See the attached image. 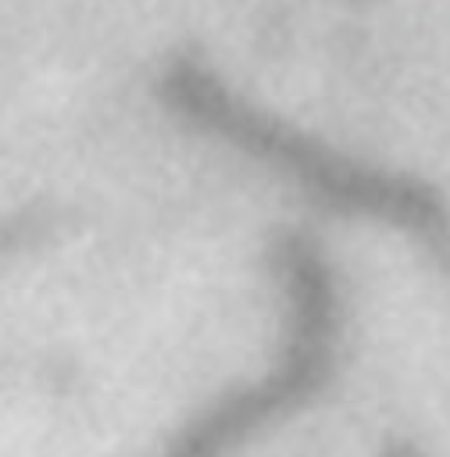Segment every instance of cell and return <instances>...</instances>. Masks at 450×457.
Segmentation results:
<instances>
[{
  "instance_id": "6da1fadb",
  "label": "cell",
  "mask_w": 450,
  "mask_h": 457,
  "mask_svg": "<svg viewBox=\"0 0 450 457\" xmlns=\"http://www.w3.org/2000/svg\"><path fill=\"white\" fill-rule=\"evenodd\" d=\"M282 293L289 307L279 361L254 382H243L189 421H182L157 457H229L268 425L300 411L329 378L336 361V296L325 268L304 246L282 250Z\"/></svg>"
},
{
  "instance_id": "7a4b0ae2",
  "label": "cell",
  "mask_w": 450,
  "mask_h": 457,
  "mask_svg": "<svg viewBox=\"0 0 450 457\" xmlns=\"http://www.w3.org/2000/svg\"><path fill=\"white\" fill-rule=\"evenodd\" d=\"M379 457H425V453H421L418 443H411V439H396V443H389Z\"/></svg>"
}]
</instances>
